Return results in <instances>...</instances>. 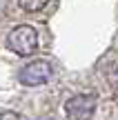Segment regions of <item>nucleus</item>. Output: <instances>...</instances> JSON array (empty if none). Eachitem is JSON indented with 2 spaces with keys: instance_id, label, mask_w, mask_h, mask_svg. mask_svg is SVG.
<instances>
[{
  "instance_id": "1",
  "label": "nucleus",
  "mask_w": 118,
  "mask_h": 120,
  "mask_svg": "<svg viewBox=\"0 0 118 120\" xmlns=\"http://www.w3.org/2000/svg\"><path fill=\"white\" fill-rule=\"evenodd\" d=\"M7 47L11 51H16L18 56H29L38 49V31L29 25L16 27L7 36Z\"/></svg>"
},
{
  "instance_id": "2",
  "label": "nucleus",
  "mask_w": 118,
  "mask_h": 120,
  "mask_svg": "<svg viewBox=\"0 0 118 120\" xmlns=\"http://www.w3.org/2000/svg\"><path fill=\"white\" fill-rule=\"evenodd\" d=\"M96 109V96L94 94H78L67 100L65 113L69 120H89Z\"/></svg>"
},
{
  "instance_id": "3",
  "label": "nucleus",
  "mask_w": 118,
  "mask_h": 120,
  "mask_svg": "<svg viewBox=\"0 0 118 120\" xmlns=\"http://www.w3.org/2000/svg\"><path fill=\"white\" fill-rule=\"evenodd\" d=\"M53 69L51 64L47 62V60H34V62H29L27 67H22L20 71V82L27 87H38L42 85V82H47L49 78H51Z\"/></svg>"
},
{
  "instance_id": "4",
  "label": "nucleus",
  "mask_w": 118,
  "mask_h": 120,
  "mask_svg": "<svg viewBox=\"0 0 118 120\" xmlns=\"http://www.w3.org/2000/svg\"><path fill=\"white\" fill-rule=\"evenodd\" d=\"M49 2H51V0H20V7L27 9V11H40V9H45Z\"/></svg>"
},
{
  "instance_id": "5",
  "label": "nucleus",
  "mask_w": 118,
  "mask_h": 120,
  "mask_svg": "<svg viewBox=\"0 0 118 120\" xmlns=\"http://www.w3.org/2000/svg\"><path fill=\"white\" fill-rule=\"evenodd\" d=\"M0 120H25V118L18 116V113H13V111H2L0 113Z\"/></svg>"
}]
</instances>
